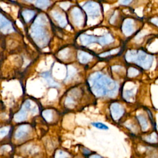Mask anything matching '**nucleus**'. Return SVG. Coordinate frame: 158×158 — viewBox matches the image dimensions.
Listing matches in <instances>:
<instances>
[{
	"label": "nucleus",
	"mask_w": 158,
	"mask_h": 158,
	"mask_svg": "<svg viewBox=\"0 0 158 158\" xmlns=\"http://www.w3.org/2000/svg\"><path fill=\"white\" fill-rule=\"evenodd\" d=\"M89 83L93 93L97 96H115L118 91V85L114 81L100 72L93 73Z\"/></svg>",
	"instance_id": "1"
},
{
	"label": "nucleus",
	"mask_w": 158,
	"mask_h": 158,
	"mask_svg": "<svg viewBox=\"0 0 158 158\" xmlns=\"http://www.w3.org/2000/svg\"><path fill=\"white\" fill-rule=\"evenodd\" d=\"M47 23V19L45 15L41 14L38 15L30 30V35L35 41L36 43L41 48L44 46L48 40L49 37L43 26Z\"/></svg>",
	"instance_id": "2"
},
{
	"label": "nucleus",
	"mask_w": 158,
	"mask_h": 158,
	"mask_svg": "<svg viewBox=\"0 0 158 158\" xmlns=\"http://www.w3.org/2000/svg\"><path fill=\"white\" fill-rule=\"evenodd\" d=\"M125 59L128 62L136 63L144 69H149L153 61L152 56L142 51L136 50L128 51L125 54Z\"/></svg>",
	"instance_id": "3"
},
{
	"label": "nucleus",
	"mask_w": 158,
	"mask_h": 158,
	"mask_svg": "<svg viewBox=\"0 0 158 158\" xmlns=\"http://www.w3.org/2000/svg\"><path fill=\"white\" fill-rule=\"evenodd\" d=\"M83 9L86 11L89 17L96 18L101 14L100 6L98 3L95 2H86L83 6Z\"/></svg>",
	"instance_id": "4"
},
{
	"label": "nucleus",
	"mask_w": 158,
	"mask_h": 158,
	"mask_svg": "<svg viewBox=\"0 0 158 158\" xmlns=\"http://www.w3.org/2000/svg\"><path fill=\"white\" fill-rule=\"evenodd\" d=\"M0 30L3 33H9L14 31L10 22L0 14Z\"/></svg>",
	"instance_id": "5"
},
{
	"label": "nucleus",
	"mask_w": 158,
	"mask_h": 158,
	"mask_svg": "<svg viewBox=\"0 0 158 158\" xmlns=\"http://www.w3.org/2000/svg\"><path fill=\"white\" fill-rule=\"evenodd\" d=\"M71 15L74 24L77 27H80L83 22V17L80 9L74 7L71 12Z\"/></svg>",
	"instance_id": "6"
},
{
	"label": "nucleus",
	"mask_w": 158,
	"mask_h": 158,
	"mask_svg": "<svg viewBox=\"0 0 158 158\" xmlns=\"http://www.w3.org/2000/svg\"><path fill=\"white\" fill-rule=\"evenodd\" d=\"M122 31L126 36L131 35L135 31L134 22L131 19H126L122 26Z\"/></svg>",
	"instance_id": "7"
},
{
	"label": "nucleus",
	"mask_w": 158,
	"mask_h": 158,
	"mask_svg": "<svg viewBox=\"0 0 158 158\" xmlns=\"http://www.w3.org/2000/svg\"><path fill=\"white\" fill-rule=\"evenodd\" d=\"M110 112L114 119H118L123 114L122 107L118 103H114L110 106Z\"/></svg>",
	"instance_id": "8"
},
{
	"label": "nucleus",
	"mask_w": 158,
	"mask_h": 158,
	"mask_svg": "<svg viewBox=\"0 0 158 158\" xmlns=\"http://www.w3.org/2000/svg\"><path fill=\"white\" fill-rule=\"evenodd\" d=\"M80 39L81 44L85 46H87L91 43L98 41V38H96V37L88 35H81Z\"/></svg>",
	"instance_id": "9"
},
{
	"label": "nucleus",
	"mask_w": 158,
	"mask_h": 158,
	"mask_svg": "<svg viewBox=\"0 0 158 158\" xmlns=\"http://www.w3.org/2000/svg\"><path fill=\"white\" fill-rule=\"evenodd\" d=\"M52 15L61 27H64L67 25L66 19L64 15H62L60 13L56 11H53L52 12Z\"/></svg>",
	"instance_id": "10"
},
{
	"label": "nucleus",
	"mask_w": 158,
	"mask_h": 158,
	"mask_svg": "<svg viewBox=\"0 0 158 158\" xmlns=\"http://www.w3.org/2000/svg\"><path fill=\"white\" fill-rule=\"evenodd\" d=\"M29 131V127L27 125L20 126L15 133V138L17 139H21L25 136Z\"/></svg>",
	"instance_id": "11"
},
{
	"label": "nucleus",
	"mask_w": 158,
	"mask_h": 158,
	"mask_svg": "<svg viewBox=\"0 0 158 158\" xmlns=\"http://www.w3.org/2000/svg\"><path fill=\"white\" fill-rule=\"evenodd\" d=\"M78 58L81 63L85 64L88 62L89 60L92 59V56L87 52L80 51L78 53Z\"/></svg>",
	"instance_id": "12"
},
{
	"label": "nucleus",
	"mask_w": 158,
	"mask_h": 158,
	"mask_svg": "<svg viewBox=\"0 0 158 158\" xmlns=\"http://www.w3.org/2000/svg\"><path fill=\"white\" fill-rule=\"evenodd\" d=\"M113 41V37L110 34H106L103 36H101L99 38H98V43L102 46L108 44Z\"/></svg>",
	"instance_id": "13"
},
{
	"label": "nucleus",
	"mask_w": 158,
	"mask_h": 158,
	"mask_svg": "<svg viewBox=\"0 0 158 158\" xmlns=\"http://www.w3.org/2000/svg\"><path fill=\"white\" fill-rule=\"evenodd\" d=\"M41 76L46 80V82L48 83V84L51 86H59V85L56 83V81H54L53 80V79L51 78V75L49 72H44L41 74Z\"/></svg>",
	"instance_id": "14"
},
{
	"label": "nucleus",
	"mask_w": 158,
	"mask_h": 158,
	"mask_svg": "<svg viewBox=\"0 0 158 158\" xmlns=\"http://www.w3.org/2000/svg\"><path fill=\"white\" fill-rule=\"evenodd\" d=\"M27 115V110L25 109H24L23 107H22L21 109V110L15 115L14 116V119L15 121L17 122H20L23 120L24 119L26 118Z\"/></svg>",
	"instance_id": "15"
},
{
	"label": "nucleus",
	"mask_w": 158,
	"mask_h": 158,
	"mask_svg": "<svg viewBox=\"0 0 158 158\" xmlns=\"http://www.w3.org/2000/svg\"><path fill=\"white\" fill-rule=\"evenodd\" d=\"M22 15L25 22H29L35 15V12L31 10H25L22 12Z\"/></svg>",
	"instance_id": "16"
},
{
	"label": "nucleus",
	"mask_w": 158,
	"mask_h": 158,
	"mask_svg": "<svg viewBox=\"0 0 158 158\" xmlns=\"http://www.w3.org/2000/svg\"><path fill=\"white\" fill-rule=\"evenodd\" d=\"M36 6L41 9H45L50 4L49 0H37L36 2Z\"/></svg>",
	"instance_id": "17"
},
{
	"label": "nucleus",
	"mask_w": 158,
	"mask_h": 158,
	"mask_svg": "<svg viewBox=\"0 0 158 158\" xmlns=\"http://www.w3.org/2000/svg\"><path fill=\"white\" fill-rule=\"evenodd\" d=\"M138 120L140 123V125H141L142 129L146 130L148 128V123H147L146 118L143 116H141V115L138 116Z\"/></svg>",
	"instance_id": "18"
},
{
	"label": "nucleus",
	"mask_w": 158,
	"mask_h": 158,
	"mask_svg": "<svg viewBox=\"0 0 158 158\" xmlns=\"http://www.w3.org/2000/svg\"><path fill=\"white\" fill-rule=\"evenodd\" d=\"M75 69L73 67H71V66H69L68 67V72H67V77L66 78V80H69L70 79L75 73Z\"/></svg>",
	"instance_id": "19"
},
{
	"label": "nucleus",
	"mask_w": 158,
	"mask_h": 158,
	"mask_svg": "<svg viewBox=\"0 0 158 158\" xmlns=\"http://www.w3.org/2000/svg\"><path fill=\"white\" fill-rule=\"evenodd\" d=\"M92 125L95 127L96 128L100 129V130H107L108 127L106 126L105 124L101 123V122H94L92 123Z\"/></svg>",
	"instance_id": "20"
},
{
	"label": "nucleus",
	"mask_w": 158,
	"mask_h": 158,
	"mask_svg": "<svg viewBox=\"0 0 158 158\" xmlns=\"http://www.w3.org/2000/svg\"><path fill=\"white\" fill-rule=\"evenodd\" d=\"M139 73V71L135 69V68H130L128 69V75L130 77H135L136 75H138Z\"/></svg>",
	"instance_id": "21"
},
{
	"label": "nucleus",
	"mask_w": 158,
	"mask_h": 158,
	"mask_svg": "<svg viewBox=\"0 0 158 158\" xmlns=\"http://www.w3.org/2000/svg\"><path fill=\"white\" fill-rule=\"evenodd\" d=\"M43 115L44 117V118L48 121H50L52 119V113L51 111L49 110H44L43 112Z\"/></svg>",
	"instance_id": "22"
},
{
	"label": "nucleus",
	"mask_w": 158,
	"mask_h": 158,
	"mask_svg": "<svg viewBox=\"0 0 158 158\" xmlns=\"http://www.w3.org/2000/svg\"><path fill=\"white\" fill-rule=\"evenodd\" d=\"M9 131V128L8 127H4L0 129V138H3L6 135H7Z\"/></svg>",
	"instance_id": "23"
},
{
	"label": "nucleus",
	"mask_w": 158,
	"mask_h": 158,
	"mask_svg": "<svg viewBox=\"0 0 158 158\" xmlns=\"http://www.w3.org/2000/svg\"><path fill=\"white\" fill-rule=\"evenodd\" d=\"M134 96V91L133 89L131 90H127L125 92V97L127 99H129L130 98L133 97Z\"/></svg>",
	"instance_id": "24"
},
{
	"label": "nucleus",
	"mask_w": 158,
	"mask_h": 158,
	"mask_svg": "<svg viewBox=\"0 0 158 158\" xmlns=\"http://www.w3.org/2000/svg\"><path fill=\"white\" fill-rule=\"evenodd\" d=\"M65 152L59 151L56 154V158H65Z\"/></svg>",
	"instance_id": "25"
},
{
	"label": "nucleus",
	"mask_w": 158,
	"mask_h": 158,
	"mask_svg": "<svg viewBox=\"0 0 158 158\" xmlns=\"http://www.w3.org/2000/svg\"><path fill=\"white\" fill-rule=\"evenodd\" d=\"M118 51V49H114L112 51H109V52H104V53H102V54H100V56H102V57H104V56H108V55H110L111 54H115L116 53L117 51Z\"/></svg>",
	"instance_id": "26"
},
{
	"label": "nucleus",
	"mask_w": 158,
	"mask_h": 158,
	"mask_svg": "<svg viewBox=\"0 0 158 158\" xmlns=\"http://www.w3.org/2000/svg\"><path fill=\"white\" fill-rule=\"evenodd\" d=\"M60 6L64 9H67L70 6V3H69V2H62L60 4Z\"/></svg>",
	"instance_id": "27"
},
{
	"label": "nucleus",
	"mask_w": 158,
	"mask_h": 158,
	"mask_svg": "<svg viewBox=\"0 0 158 158\" xmlns=\"http://www.w3.org/2000/svg\"><path fill=\"white\" fill-rule=\"evenodd\" d=\"M132 0H119V3L123 5H126L129 4Z\"/></svg>",
	"instance_id": "28"
},
{
	"label": "nucleus",
	"mask_w": 158,
	"mask_h": 158,
	"mask_svg": "<svg viewBox=\"0 0 158 158\" xmlns=\"http://www.w3.org/2000/svg\"><path fill=\"white\" fill-rule=\"evenodd\" d=\"M151 22L153 23H154V24H156V25L158 26V18H154V19H151Z\"/></svg>",
	"instance_id": "29"
},
{
	"label": "nucleus",
	"mask_w": 158,
	"mask_h": 158,
	"mask_svg": "<svg viewBox=\"0 0 158 158\" xmlns=\"http://www.w3.org/2000/svg\"><path fill=\"white\" fill-rule=\"evenodd\" d=\"M90 158H102V157H100V156H98V155H94V156H91Z\"/></svg>",
	"instance_id": "30"
},
{
	"label": "nucleus",
	"mask_w": 158,
	"mask_h": 158,
	"mask_svg": "<svg viewBox=\"0 0 158 158\" xmlns=\"http://www.w3.org/2000/svg\"><path fill=\"white\" fill-rule=\"evenodd\" d=\"M27 1H28V2H33V1H34L35 0H26Z\"/></svg>",
	"instance_id": "31"
}]
</instances>
